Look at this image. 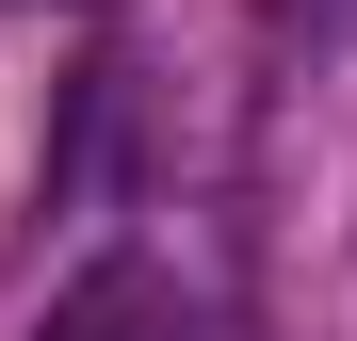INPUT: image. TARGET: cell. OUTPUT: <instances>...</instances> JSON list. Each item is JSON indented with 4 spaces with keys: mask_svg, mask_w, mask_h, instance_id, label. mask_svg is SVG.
I'll list each match as a JSON object with an SVG mask.
<instances>
[{
    "mask_svg": "<svg viewBox=\"0 0 357 341\" xmlns=\"http://www.w3.org/2000/svg\"><path fill=\"white\" fill-rule=\"evenodd\" d=\"M162 325H178L162 276H146V260H98V276H66V293H49L33 341H162Z\"/></svg>",
    "mask_w": 357,
    "mask_h": 341,
    "instance_id": "cell-1",
    "label": "cell"
}]
</instances>
